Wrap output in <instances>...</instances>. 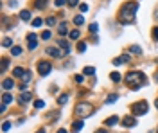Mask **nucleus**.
I'll list each match as a JSON object with an SVG mask.
<instances>
[{
    "mask_svg": "<svg viewBox=\"0 0 158 133\" xmlns=\"http://www.w3.org/2000/svg\"><path fill=\"white\" fill-rule=\"evenodd\" d=\"M79 9L83 11V13H86V11H88V5H86V4H79Z\"/></svg>",
    "mask_w": 158,
    "mask_h": 133,
    "instance_id": "58836bf2",
    "label": "nucleus"
},
{
    "mask_svg": "<svg viewBox=\"0 0 158 133\" xmlns=\"http://www.w3.org/2000/svg\"><path fill=\"white\" fill-rule=\"evenodd\" d=\"M24 74H25V70L22 69V66H16V69L13 70V76H15V77H22Z\"/></svg>",
    "mask_w": 158,
    "mask_h": 133,
    "instance_id": "4468645a",
    "label": "nucleus"
},
{
    "mask_svg": "<svg viewBox=\"0 0 158 133\" xmlns=\"http://www.w3.org/2000/svg\"><path fill=\"white\" fill-rule=\"evenodd\" d=\"M156 106H158V99H156Z\"/></svg>",
    "mask_w": 158,
    "mask_h": 133,
    "instance_id": "49530a36",
    "label": "nucleus"
},
{
    "mask_svg": "<svg viewBox=\"0 0 158 133\" xmlns=\"http://www.w3.org/2000/svg\"><path fill=\"white\" fill-rule=\"evenodd\" d=\"M136 9H139V4L136 2H129V4H124L119 11V20L120 24H131L135 20V15H136Z\"/></svg>",
    "mask_w": 158,
    "mask_h": 133,
    "instance_id": "f257e3e1",
    "label": "nucleus"
},
{
    "mask_svg": "<svg viewBox=\"0 0 158 133\" xmlns=\"http://www.w3.org/2000/svg\"><path fill=\"white\" fill-rule=\"evenodd\" d=\"M43 106H45V103L42 101V99H40V101H36V103H34V108H43Z\"/></svg>",
    "mask_w": 158,
    "mask_h": 133,
    "instance_id": "7c9ffc66",
    "label": "nucleus"
},
{
    "mask_svg": "<svg viewBox=\"0 0 158 133\" xmlns=\"http://www.w3.org/2000/svg\"><path fill=\"white\" fill-rule=\"evenodd\" d=\"M32 25H34V27H40V25H43V20L42 18H34L32 20Z\"/></svg>",
    "mask_w": 158,
    "mask_h": 133,
    "instance_id": "393cba45",
    "label": "nucleus"
},
{
    "mask_svg": "<svg viewBox=\"0 0 158 133\" xmlns=\"http://www.w3.org/2000/svg\"><path fill=\"white\" fill-rule=\"evenodd\" d=\"M97 133H108L106 130H97Z\"/></svg>",
    "mask_w": 158,
    "mask_h": 133,
    "instance_id": "37998d69",
    "label": "nucleus"
},
{
    "mask_svg": "<svg viewBox=\"0 0 158 133\" xmlns=\"http://www.w3.org/2000/svg\"><path fill=\"white\" fill-rule=\"evenodd\" d=\"M58 43H59V47L63 49V52H65V54H70V45H68V43L65 42V40H59Z\"/></svg>",
    "mask_w": 158,
    "mask_h": 133,
    "instance_id": "f8f14e48",
    "label": "nucleus"
},
{
    "mask_svg": "<svg viewBox=\"0 0 158 133\" xmlns=\"http://www.w3.org/2000/svg\"><path fill=\"white\" fill-rule=\"evenodd\" d=\"M67 101H68V95L65 94V95H61V97H59V101H58V103H59V104H65Z\"/></svg>",
    "mask_w": 158,
    "mask_h": 133,
    "instance_id": "c756f323",
    "label": "nucleus"
},
{
    "mask_svg": "<svg viewBox=\"0 0 158 133\" xmlns=\"http://www.w3.org/2000/svg\"><path fill=\"white\" fill-rule=\"evenodd\" d=\"M117 122H119V117H115V115L110 117V119H106V124H108V126H115Z\"/></svg>",
    "mask_w": 158,
    "mask_h": 133,
    "instance_id": "f3484780",
    "label": "nucleus"
},
{
    "mask_svg": "<svg viewBox=\"0 0 158 133\" xmlns=\"http://www.w3.org/2000/svg\"><path fill=\"white\" fill-rule=\"evenodd\" d=\"M7 65H9V61H7V59H2V72H5V70H7Z\"/></svg>",
    "mask_w": 158,
    "mask_h": 133,
    "instance_id": "cd10ccee",
    "label": "nucleus"
},
{
    "mask_svg": "<svg viewBox=\"0 0 158 133\" xmlns=\"http://www.w3.org/2000/svg\"><path fill=\"white\" fill-rule=\"evenodd\" d=\"M67 0H54V4H56V7H61V5H65Z\"/></svg>",
    "mask_w": 158,
    "mask_h": 133,
    "instance_id": "f704fd0d",
    "label": "nucleus"
},
{
    "mask_svg": "<svg viewBox=\"0 0 158 133\" xmlns=\"http://www.w3.org/2000/svg\"><path fill=\"white\" fill-rule=\"evenodd\" d=\"M90 32H93V34L97 32V24H92V25H90Z\"/></svg>",
    "mask_w": 158,
    "mask_h": 133,
    "instance_id": "4c0bfd02",
    "label": "nucleus"
},
{
    "mask_svg": "<svg viewBox=\"0 0 158 133\" xmlns=\"http://www.w3.org/2000/svg\"><path fill=\"white\" fill-rule=\"evenodd\" d=\"M83 126H85V122H83V121H75V122L72 124V130H74V131H79L81 128H83Z\"/></svg>",
    "mask_w": 158,
    "mask_h": 133,
    "instance_id": "2eb2a0df",
    "label": "nucleus"
},
{
    "mask_svg": "<svg viewBox=\"0 0 158 133\" xmlns=\"http://www.w3.org/2000/svg\"><path fill=\"white\" fill-rule=\"evenodd\" d=\"M117 99H119V95H117V94H113V95H108L106 103H108V104H112V103H115V101H117Z\"/></svg>",
    "mask_w": 158,
    "mask_h": 133,
    "instance_id": "4be33fe9",
    "label": "nucleus"
},
{
    "mask_svg": "<svg viewBox=\"0 0 158 133\" xmlns=\"http://www.w3.org/2000/svg\"><path fill=\"white\" fill-rule=\"evenodd\" d=\"M128 61H129V54H122V56H119V58H115V59H113V65H115V66H119V65L128 63Z\"/></svg>",
    "mask_w": 158,
    "mask_h": 133,
    "instance_id": "6e6552de",
    "label": "nucleus"
},
{
    "mask_svg": "<svg viewBox=\"0 0 158 133\" xmlns=\"http://www.w3.org/2000/svg\"><path fill=\"white\" fill-rule=\"evenodd\" d=\"M20 20L29 22V20H31V11H22V13H20Z\"/></svg>",
    "mask_w": 158,
    "mask_h": 133,
    "instance_id": "ddd939ff",
    "label": "nucleus"
},
{
    "mask_svg": "<svg viewBox=\"0 0 158 133\" xmlns=\"http://www.w3.org/2000/svg\"><path fill=\"white\" fill-rule=\"evenodd\" d=\"M42 38H43V40H49V38H50V31H45L43 34H42Z\"/></svg>",
    "mask_w": 158,
    "mask_h": 133,
    "instance_id": "ea45409f",
    "label": "nucleus"
},
{
    "mask_svg": "<svg viewBox=\"0 0 158 133\" xmlns=\"http://www.w3.org/2000/svg\"><path fill=\"white\" fill-rule=\"evenodd\" d=\"M47 54H49V56H54V58H63L65 52H61V50L56 49V47H49V49H47Z\"/></svg>",
    "mask_w": 158,
    "mask_h": 133,
    "instance_id": "423d86ee",
    "label": "nucleus"
},
{
    "mask_svg": "<svg viewBox=\"0 0 158 133\" xmlns=\"http://www.w3.org/2000/svg\"><path fill=\"white\" fill-rule=\"evenodd\" d=\"M11 43H13V42H11L9 38H4V43H2V47H11Z\"/></svg>",
    "mask_w": 158,
    "mask_h": 133,
    "instance_id": "2f4dec72",
    "label": "nucleus"
},
{
    "mask_svg": "<svg viewBox=\"0 0 158 133\" xmlns=\"http://www.w3.org/2000/svg\"><path fill=\"white\" fill-rule=\"evenodd\" d=\"M34 5H36V9H43L45 5H47V2H45V0H36Z\"/></svg>",
    "mask_w": 158,
    "mask_h": 133,
    "instance_id": "6ab92c4d",
    "label": "nucleus"
},
{
    "mask_svg": "<svg viewBox=\"0 0 158 133\" xmlns=\"http://www.w3.org/2000/svg\"><path fill=\"white\" fill-rule=\"evenodd\" d=\"M122 124L126 126V128H131V126H135L136 124V119H135V115H128L124 121H122Z\"/></svg>",
    "mask_w": 158,
    "mask_h": 133,
    "instance_id": "1a4fd4ad",
    "label": "nucleus"
},
{
    "mask_svg": "<svg viewBox=\"0 0 158 133\" xmlns=\"http://www.w3.org/2000/svg\"><path fill=\"white\" fill-rule=\"evenodd\" d=\"M93 114V106L90 103H79L75 106V115L79 117H90Z\"/></svg>",
    "mask_w": 158,
    "mask_h": 133,
    "instance_id": "7ed1b4c3",
    "label": "nucleus"
},
{
    "mask_svg": "<svg viewBox=\"0 0 158 133\" xmlns=\"http://www.w3.org/2000/svg\"><path fill=\"white\" fill-rule=\"evenodd\" d=\"M126 83L131 86L133 90H139L140 86L146 83V76H144L142 72H136V70L135 72H128L126 74Z\"/></svg>",
    "mask_w": 158,
    "mask_h": 133,
    "instance_id": "f03ea898",
    "label": "nucleus"
},
{
    "mask_svg": "<svg viewBox=\"0 0 158 133\" xmlns=\"http://www.w3.org/2000/svg\"><path fill=\"white\" fill-rule=\"evenodd\" d=\"M47 24H49V25H54V24H56V18H54V16L47 18Z\"/></svg>",
    "mask_w": 158,
    "mask_h": 133,
    "instance_id": "e433bc0d",
    "label": "nucleus"
},
{
    "mask_svg": "<svg viewBox=\"0 0 158 133\" xmlns=\"http://www.w3.org/2000/svg\"><path fill=\"white\" fill-rule=\"evenodd\" d=\"M131 114H133L135 117L147 114V103H146V101H139V103H135V104L131 106Z\"/></svg>",
    "mask_w": 158,
    "mask_h": 133,
    "instance_id": "20e7f679",
    "label": "nucleus"
},
{
    "mask_svg": "<svg viewBox=\"0 0 158 133\" xmlns=\"http://www.w3.org/2000/svg\"><path fill=\"white\" fill-rule=\"evenodd\" d=\"M27 42H29V49H36L38 38H36V34H34V32H29V34H27Z\"/></svg>",
    "mask_w": 158,
    "mask_h": 133,
    "instance_id": "0eeeda50",
    "label": "nucleus"
},
{
    "mask_svg": "<svg viewBox=\"0 0 158 133\" xmlns=\"http://www.w3.org/2000/svg\"><path fill=\"white\" fill-rule=\"evenodd\" d=\"M67 4L70 5V7H74V5H77V4H79V0H67Z\"/></svg>",
    "mask_w": 158,
    "mask_h": 133,
    "instance_id": "c9c22d12",
    "label": "nucleus"
},
{
    "mask_svg": "<svg viewBox=\"0 0 158 133\" xmlns=\"http://www.w3.org/2000/svg\"><path fill=\"white\" fill-rule=\"evenodd\" d=\"M36 133H47V131H45V130H40V131H36Z\"/></svg>",
    "mask_w": 158,
    "mask_h": 133,
    "instance_id": "a18cd8bd",
    "label": "nucleus"
},
{
    "mask_svg": "<svg viewBox=\"0 0 158 133\" xmlns=\"http://www.w3.org/2000/svg\"><path fill=\"white\" fill-rule=\"evenodd\" d=\"M2 103H4V104L13 103V95H11V94H4V95H2Z\"/></svg>",
    "mask_w": 158,
    "mask_h": 133,
    "instance_id": "dca6fc26",
    "label": "nucleus"
},
{
    "mask_svg": "<svg viewBox=\"0 0 158 133\" xmlns=\"http://www.w3.org/2000/svg\"><path fill=\"white\" fill-rule=\"evenodd\" d=\"M9 128H11V122H7V121H5V122L2 124V131H9Z\"/></svg>",
    "mask_w": 158,
    "mask_h": 133,
    "instance_id": "c85d7f7f",
    "label": "nucleus"
},
{
    "mask_svg": "<svg viewBox=\"0 0 158 133\" xmlns=\"http://www.w3.org/2000/svg\"><path fill=\"white\" fill-rule=\"evenodd\" d=\"M50 70H52V65L49 61H40L38 63V72H40V76H49L50 74Z\"/></svg>",
    "mask_w": 158,
    "mask_h": 133,
    "instance_id": "39448f33",
    "label": "nucleus"
},
{
    "mask_svg": "<svg viewBox=\"0 0 158 133\" xmlns=\"http://www.w3.org/2000/svg\"><path fill=\"white\" fill-rule=\"evenodd\" d=\"M13 86H15V81H13V79H4L2 81V88L4 90H11Z\"/></svg>",
    "mask_w": 158,
    "mask_h": 133,
    "instance_id": "9d476101",
    "label": "nucleus"
},
{
    "mask_svg": "<svg viewBox=\"0 0 158 133\" xmlns=\"http://www.w3.org/2000/svg\"><path fill=\"white\" fill-rule=\"evenodd\" d=\"M22 79H24V83H29V81H31V72L25 70V74L22 76Z\"/></svg>",
    "mask_w": 158,
    "mask_h": 133,
    "instance_id": "5701e85b",
    "label": "nucleus"
},
{
    "mask_svg": "<svg viewBox=\"0 0 158 133\" xmlns=\"http://www.w3.org/2000/svg\"><path fill=\"white\" fill-rule=\"evenodd\" d=\"M31 99H32V95L29 94V92H27V94H25V92H22V95H20V103H22V104H27Z\"/></svg>",
    "mask_w": 158,
    "mask_h": 133,
    "instance_id": "9b49d317",
    "label": "nucleus"
},
{
    "mask_svg": "<svg viewBox=\"0 0 158 133\" xmlns=\"http://www.w3.org/2000/svg\"><path fill=\"white\" fill-rule=\"evenodd\" d=\"M11 52H13V56H20V54H22V49H20V47H13Z\"/></svg>",
    "mask_w": 158,
    "mask_h": 133,
    "instance_id": "a878e982",
    "label": "nucleus"
},
{
    "mask_svg": "<svg viewBox=\"0 0 158 133\" xmlns=\"http://www.w3.org/2000/svg\"><path fill=\"white\" fill-rule=\"evenodd\" d=\"M129 50H131L133 54H142V49H140V47H136V45H133V47H129Z\"/></svg>",
    "mask_w": 158,
    "mask_h": 133,
    "instance_id": "b1692460",
    "label": "nucleus"
},
{
    "mask_svg": "<svg viewBox=\"0 0 158 133\" xmlns=\"http://www.w3.org/2000/svg\"><path fill=\"white\" fill-rule=\"evenodd\" d=\"M75 81L81 83V81H83V76H81V74H79V76H75Z\"/></svg>",
    "mask_w": 158,
    "mask_h": 133,
    "instance_id": "79ce46f5",
    "label": "nucleus"
},
{
    "mask_svg": "<svg viewBox=\"0 0 158 133\" xmlns=\"http://www.w3.org/2000/svg\"><path fill=\"white\" fill-rule=\"evenodd\" d=\"M83 22H85V18H83V16H75V18H74V24H75V25H81Z\"/></svg>",
    "mask_w": 158,
    "mask_h": 133,
    "instance_id": "bb28decb",
    "label": "nucleus"
},
{
    "mask_svg": "<svg viewBox=\"0 0 158 133\" xmlns=\"http://www.w3.org/2000/svg\"><path fill=\"white\" fill-rule=\"evenodd\" d=\"M58 32H59L61 36H65L67 32H68V31H67V24H61V25H59V29H58Z\"/></svg>",
    "mask_w": 158,
    "mask_h": 133,
    "instance_id": "aec40b11",
    "label": "nucleus"
},
{
    "mask_svg": "<svg viewBox=\"0 0 158 133\" xmlns=\"http://www.w3.org/2000/svg\"><path fill=\"white\" fill-rule=\"evenodd\" d=\"M93 72H95V69H93V66H85L83 74H85V76H93Z\"/></svg>",
    "mask_w": 158,
    "mask_h": 133,
    "instance_id": "a211bd4d",
    "label": "nucleus"
},
{
    "mask_svg": "<svg viewBox=\"0 0 158 133\" xmlns=\"http://www.w3.org/2000/svg\"><path fill=\"white\" fill-rule=\"evenodd\" d=\"M110 77H112V81H115V83L120 81V74H119V72H112V76H110Z\"/></svg>",
    "mask_w": 158,
    "mask_h": 133,
    "instance_id": "412c9836",
    "label": "nucleus"
},
{
    "mask_svg": "<svg viewBox=\"0 0 158 133\" xmlns=\"http://www.w3.org/2000/svg\"><path fill=\"white\" fill-rule=\"evenodd\" d=\"M58 133H67V130H59V131H58Z\"/></svg>",
    "mask_w": 158,
    "mask_h": 133,
    "instance_id": "c03bdc74",
    "label": "nucleus"
},
{
    "mask_svg": "<svg viewBox=\"0 0 158 133\" xmlns=\"http://www.w3.org/2000/svg\"><path fill=\"white\" fill-rule=\"evenodd\" d=\"M153 38L158 42V27H155V29H153Z\"/></svg>",
    "mask_w": 158,
    "mask_h": 133,
    "instance_id": "a19ab883",
    "label": "nucleus"
},
{
    "mask_svg": "<svg viewBox=\"0 0 158 133\" xmlns=\"http://www.w3.org/2000/svg\"><path fill=\"white\" fill-rule=\"evenodd\" d=\"M70 38H72V40H77V38H79V31H72V32H70Z\"/></svg>",
    "mask_w": 158,
    "mask_h": 133,
    "instance_id": "473e14b6",
    "label": "nucleus"
},
{
    "mask_svg": "<svg viewBox=\"0 0 158 133\" xmlns=\"http://www.w3.org/2000/svg\"><path fill=\"white\" fill-rule=\"evenodd\" d=\"M85 50H86V45L85 43H79L77 45V52H85Z\"/></svg>",
    "mask_w": 158,
    "mask_h": 133,
    "instance_id": "72a5a7b5",
    "label": "nucleus"
}]
</instances>
